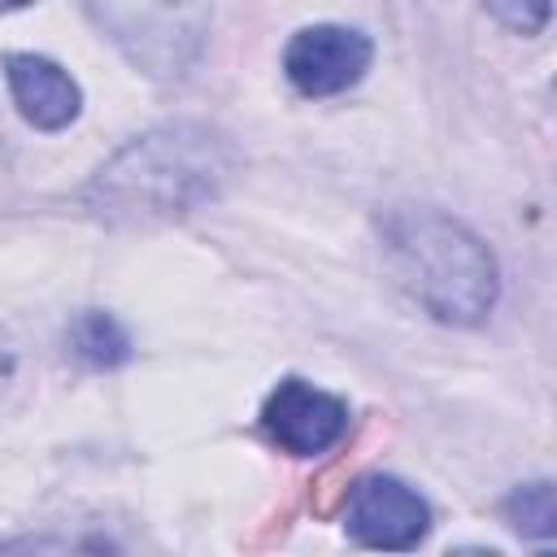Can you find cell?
Instances as JSON below:
<instances>
[{
  "label": "cell",
  "mask_w": 557,
  "mask_h": 557,
  "mask_svg": "<svg viewBox=\"0 0 557 557\" xmlns=\"http://www.w3.org/2000/svg\"><path fill=\"white\" fill-rule=\"evenodd\" d=\"M231 144L200 122H170L131 139L87 187L109 222H165L200 209L231 178Z\"/></svg>",
  "instance_id": "1"
},
{
  "label": "cell",
  "mask_w": 557,
  "mask_h": 557,
  "mask_svg": "<svg viewBox=\"0 0 557 557\" xmlns=\"http://www.w3.org/2000/svg\"><path fill=\"white\" fill-rule=\"evenodd\" d=\"M383 252L396 283L440 322L474 326L492 313L500 278L492 248L457 218L405 205L383 218Z\"/></svg>",
  "instance_id": "2"
},
{
  "label": "cell",
  "mask_w": 557,
  "mask_h": 557,
  "mask_svg": "<svg viewBox=\"0 0 557 557\" xmlns=\"http://www.w3.org/2000/svg\"><path fill=\"white\" fill-rule=\"evenodd\" d=\"M83 9L152 78H183L209 30V0H83Z\"/></svg>",
  "instance_id": "3"
},
{
  "label": "cell",
  "mask_w": 557,
  "mask_h": 557,
  "mask_svg": "<svg viewBox=\"0 0 557 557\" xmlns=\"http://www.w3.org/2000/svg\"><path fill=\"white\" fill-rule=\"evenodd\" d=\"M261 426L283 453L318 457L348 435V405L305 379H283L261 405Z\"/></svg>",
  "instance_id": "4"
},
{
  "label": "cell",
  "mask_w": 557,
  "mask_h": 557,
  "mask_svg": "<svg viewBox=\"0 0 557 557\" xmlns=\"http://www.w3.org/2000/svg\"><path fill=\"white\" fill-rule=\"evenodd\" d=\"M431 527V509L426 500L392 479V474H370L361 483L348 487V505H344V531L366 544V548H413Z\"/></svg>",
  "instance_id": "5"
},
{
  "label": "cell",
  "mask_w": 557,
  "mask_h": 557,
  "mask_svg": "<svg viewBox=\"0 0 557 557\" xmlns=\"http://www.w3.org/2000/svg\"><path fill=\"white\" fill-rule=\"evenodd\" d=\"M370 39L352 26H305L283 52V74L300 96H339L370 70Z\"/></svg>",
  "instance_id": "6"
},
{
  "label": "cell",
  "mask_w": 557,
  "mask_h": 557,
  "mask_svg": "<svg viewBox=\"0 0 557 557\" xmlns=\"http://www.w3.org/2000/svg\"><path fill=\"white\" fill-rule=\"evenodd\" d=\"M4 83H9V96H13L17 113L39 131H65L83 109L78 83L48 57L9 52L4 57Z\"/></svg>",
  "instance_id": "7"
},
{
  "label": "cell",
  "mask_w": 557,
  "mask_h": 557,
  "mask_svg": "<svg viewBox=\"0 0 557 557\" xmlns=\"http://www.w3.org/2000/svg\"><path fill=\"white\" fill-rule=\"evenodd\" d=\"M65 344H70V352H74L83 366H96V370H113V366H122V361L131 357L126 331L117 326V318H109V313H100V309L78 313V318L70 322V331H65Z\"/></svg>",
  "instance_id": "8"
},
{
  "label": "cell",
  "mask_w": 557,
  "mask_h": 557,
  "mask_svg": "<svg viewBox=\"0 0 557 557\" xmlns=\"http://www.w3.org/2000/svg\"><path fill=\"white\" fill-rule=\"evenodd\" d=\"M505 513H509V522L522 531V535H540V540H548L553 535V487L548 483H527V487H518L509 500H505Z\"/></svg>",
  "instance_id": "9"
},
{
  "label": "cell",
  "mask_w": 557,
  "mask_h": 557,
  "mask_svg": "<svg viewBox=\"0 0 557 557\" xmlns=\"http://www.w3.org/2000/svg\"><path fill=\"white\" fill-rule=\"evenodd\" d=\"M492 13H496V22H505L509 30H518V35H540L544 26H548V0H483Z\"/></svg>",
  "instance_id": "10"
},
{
  "label": "cell",
  "mask_w": 557,
  "mask_h": 557,
  "mask_svg": "<svg viewBox=\"0 0 557 557\" xmlns=\"http://www.w3.org/2000/svg\"><path fill=\"white\" fill-rule=\"evenodd\" d=\"M13 366H17V348H13V335L0 326V400H4V392L13 383Z\"/></svg>",
  "instance_id": "11"
},
{
  "label": "cell",
  "mask_w": 557,
  "mask_h": 557,
  "mask_svg": "<svg viewBox=\"0 0 557 557\" xmlns=\"http://www.w3.org/2000/svg\"><path fill=\"white\" fill-rule=\"evenodd\" d=\"M26 4H30V0H0V9H4V13H9V9H26Z\"/></svg>",
  "instance_id": "12"
}]
</instances>
